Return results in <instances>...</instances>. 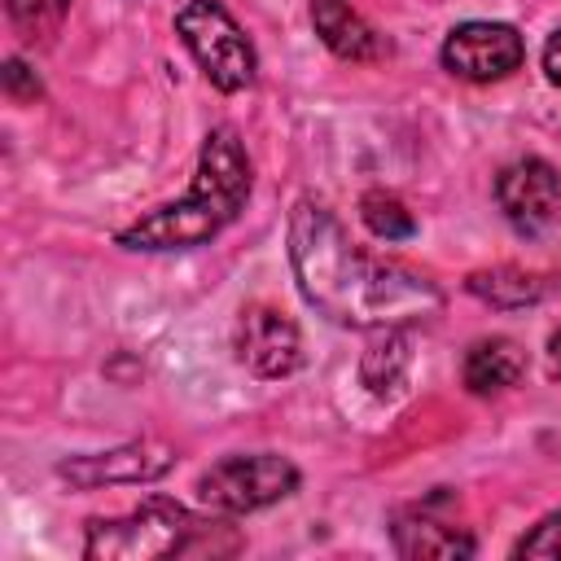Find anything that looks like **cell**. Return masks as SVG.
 <instances>
[{"instance_id": "8fae6325", "label": "cell", "mask_w": 561, "mask_h": 561, "mask_svg": "<svg viewBox=\"0 0 561 561\" xmlns=\"http://www.w3.org/2000/svg\"><path fill=\"white\" fill-rule=\"evenodd\" d=\"M311 26L324 39V48L342 61H381L390 53L386 35L364 22L346 0H311Z\"/></svg>"}, {"instance_id": "7c38bea8", "label": "cell", "mask_w": 561, "mask_h": 561, "mask_svg": "<svg viewBox=\"0 0 561 561\" xmlns=\"http://www.w3.org/2000/svg\"><path fill=\"white\" fill-rule=\"evenodd\" d=\"M460 377L473 394H500L526 377V351L513 337H478L465 351Z\"/></svg>"}, {"instance_id": "3957f363", "label": "cell", "mask_w": 561, "mask_h": 561, "mask_svg": "<svg viewBox=\"0 0 561 561\" xmlns=\"http://www.w3.org/2000/svg\"><path fill=\"white\" fill-rule=\"evenodd\" d=\"M202 517H193L171 495H145L123 517H92L83 535L88 561H158V557H184L193 530Z\"/></svg>"}, {"instance_id": "d6986e66", "label": "cell", "mask_w": 561, "mask_h": 561, "mask_svg": "<svg viewBox=\"0 0 561 561\" xmlns=\"http://www.w3.org/2000/svg\"><path fill=\"white\" fill-rule=\"evenodd\" d=\"M543 75L561 88V31H552L548 44H543Z\"/></svg>"}, {"instance_id": "5bb4252c", "label": "cell", "mask_w": 561, "mask_h": 561, "mask_svg": "<svg viewBox=\"0 0 561 561\" xmlns=\"http://www.w3.org/2000/svg\"><path fill=\"white\" fill-rule=\"evenodd\" d=\"M465 285H469V294H478L482 302H491L500 311H517V307H530V302L543 298V280L530 276V272H522V267H508V263L482 267Z\"/></svg>"}, {"instance_id": "8992f818", "label": "cell", "mask_w": 561, "mask_h": 561, "mask_svg": "<svg viewBox=\"0 0 561 561\" xmlns=\"http://www.w3.org/2000/svg\"><path fill=\"white\" fill-rule=\"evenodd\" d=\"M175 469V451L158 438H136L110 451H83L57 460V478L75 491H101V486H145Z\"/></svg>"}, {"instance_id": "5b68a950", "label": "cell", "mask_w": 561, "mask_h": 561, "mask_svg": "<svg viewBox=\"0 0 561 561\" xmlns=\"http://www.w3.org/2000/svg\"><path fill=\"white\" fill-rule=\"evenodd\" d=\"M298 491V465L276 451H250V456H224L197 478V500L219 517L259 513L285 495Z\"/></svg>"}, {"instance_id": "9c48e42d", "label": "cell", "mask_w": 561, "mask_h": 561, "mask_svg": "<svg viewBox=\"0 0 561 561\" xmlns=\"http://www.w3.org/2000/svg\"><path fill=\"white\" fill-rule=\"evenodd\" d=\"M237 359L254 377H289V373H298V364H302L298 324L285 311L267 307V302L245 307L241 320H237Z\"/></svg>"}, {"instance_id": "ba28073f", "label": "cell", "mask_w": 561, "mask_h": 561, "mask_svg": "<svg viewBox=\"0 0 561 561\" xmlns=\"http://www.w3.org/2000/svg\"><path fill=\"white\" fill-rule=\"evenodd\" d=\"M447 508H451L447 491H434V495L399 508L394 522H390L394 552L408 557V561H421V557H473L478 543H473L469 526H460Z\"/></svg>"}, {"instance_id": "4fadbf2b", "label": "cell", "mask_w": 561, "mask_h": 561, "mask_svg": "<svg viewBox=\"0 0 561 561\" xmlns=\"http://www.w3.org/2000/svg\"><path fill=\"white\" fill-rule=\"evenodd\" d=\"M408 364H412L408 333L403 329H377V337L368 342V351L359 359V377L377 399H394L408 381Z\"/></svg>"}, {"instance_id": "52a82bcc", "label": "cell", "mask_w": 561, "mask_h": 561, "mask_svg": "<svg viewBox=\"0 0 561 561\" xmlns=\"http://www.w3.org/2000/svg\"><path fill=\"white\" fill-rule=\"evenodd\" d=\"M522 61H526V44L508 22H460L443 39V66L469 83L508 79Z\"/></svg>"}, {"instance_id": "ffe728a7", "label": "cell", "mask_w": 561, "mask_h": 561, "mask_svg": "<svg viewBox=\"0 0 561 561\" xmlns=\"http://www.w3.org/2000/svg\"><path fill=\"white\" fill-rule=\"evenodd\" d=\"M548 364H552V377L561 381V329L548 337Z\"/></svg>"}, {"instance_id": "2e32d148", "label": "cell", "mask_w": 561, "mask_h": 561, "mask_svg": "<svg viewBox=\"0 0 561 561\" xmlns=\"http://www.w3.org/2000/svg\"><path fill=\"white\" fill-rule=\"evenodd\" d=\"M70 0H4V13L13 22V31L26 39V44H44L57 35L61 18H66Z\"/></svg>"}, {"instance_id": "ac0fdd59", "label": "cell", "mask_w": 561, "mask_h": 561, "mask_svg": "<svg viewBox=\"0 0 561 561\" xmlns=\"http://www.w3.org/2000/svg\"><path fill=\"white\" fill-rule=\"evenodd\" d=\"M0 79H4V92H9L13 101H39V96H44V88H39L35 70H26V61H18V57H9V61H4Z\"/></svg>"}, {"instance_id": "7a4b0ae2", "label": "cell", "mask_w": 561, "mask_h": 561, "mask_svg": "<svg viewBox=\"0 0 561 561\" xmlns=\"http://www.w3.org/2000/svg\"><path fill=\"white\" fill-rule=\"evenodd\" d=\"M250 188H254V171H250L241 136L232 127H210L197 149V171H193L188 193L127 224L118 232V245L140 250V254L206 245L245 210Z\"/></svg>"}, {"instance_id": "6da1fadb", "label": "cell", "mask_w": 561, "mask_h": 561, "mask_svg": "<svg viewBox=\"0 0 561 561\" xmlns=\"http://www.w3.org/2000/svg\"><path fill=\"white\" fill-rule=\"evenodd\" d=\"M289 267L302 302L342 329H408L443 311V289L421 267L368 254L316 197L289 215Z\"/></svg>"}, {"instance_id": "e0dca14e", "label": "cell", "mask_w": 561, "mask_h": 561, "mask_svg": "<svg viewBox=\"0 0 561 561\" xmlns=\"http://www.w3.org/2000/svg\"><path fill=\"white\" fill-rule=\"evenodd\" d=\"M513 557H539V561H561V508L548 513L543 522H535L517 543Z\"/></svg>"}, {"instance_id": "277c9868", "label": "cell", "mask_w": 561, "mask_h": 561, "mask_svg": "<svg viewBox=\"0 0 561 561\" xmlns=\"http://www.w3.org/2000/svg\"><path fill=\"white\" fill-rule=\"evenodd\" d=\"M175 35L184 39L188 57L206 75L210 88L219 92H241L259 75V57L241 22L219 4V0H188L175 13Z\"/></svg>"}, {"instance_id": "30bf717a", "label": "cell", "mask_w": 561, "mask_h": 561, "mask_svg": "<svg viewBox=\"0 0 561 561\" xmlns=\"http://www.w3.org/2000/svg\"><path fill=\"white\" fill-rule=\"evenodd\" d=\"M495 202L517 232H539L561 202V175L543 158H517L495 175Z\"/></svg>"}, {"instance_id": "9a60e30c", "label": "cell", "mask_w": 561, "mask_h": 561, "mask_svg": "<svg viewBox=\"0 0 561 561\" xmlns=\"http://www.w3.org/2000/svg\"><path fill=\"white\" fill-rule=\"evenodd\" d=\"M359 215H364V224H368V232L377 241H408L416 232L412 210L394 193H381V188H373V193L359 197Z\"/></svg>"}]
</instances>
